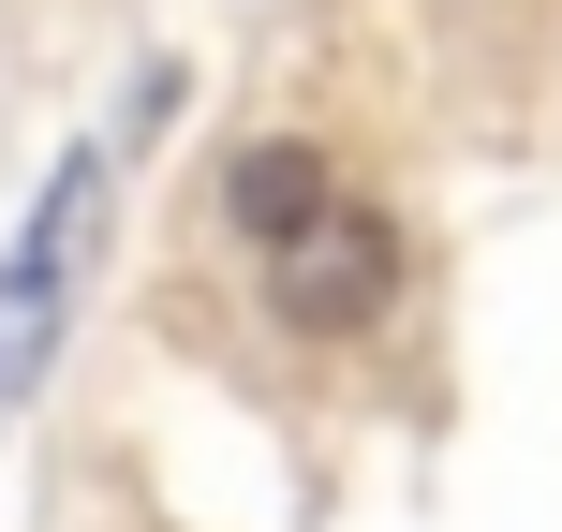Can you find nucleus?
Here are the masks:
<instances>
[{"label":"nucleus","mask_w":562,"mask_h":532,"mask_svg":"<svg viewBox=\"0 0 562 532\" xmlns=\"http://www.w3.org/2000/svg\"><path fill=\"white\" fill-rule=\"evenodd\" d=\"M326 207H340V178H326V148H296V134L237 148V178H223V223L252 237V252H281V237H311Z\"/></svg>","instance_id":"nucleus-3"},{"label":"nucleus","mask_w":562,"mask_h":532,"mask_svg":"<svg viewBox=\"0 0 562 532\" xmlns=\"http://www.w3.org/2000/svg\"><path fill=\"white\" fill-rule=\"evenodd\" d=\"M267 310H281L296 340H370V326L400 310V223H385L370 193H340L311 237L267 252Z\"/></svg>","instance_id":"nucleus-2"},{"label":"nucleus","mask_w":562,"mask_h":532,"mask_svg":"<svg viewBox=\"0 0 562 532\" xmlns=\"http://www.w3.org/2000/svg\"><path fill=\"white\" fill-rule=\"evenodd\" d=\"M104 223H119V148L89 134V148H59V163H45L15 252H0V399H30V385L59 370L89 281H104Z\"/></svg>","instance_id":"nucleus-1"}]
</instances>
